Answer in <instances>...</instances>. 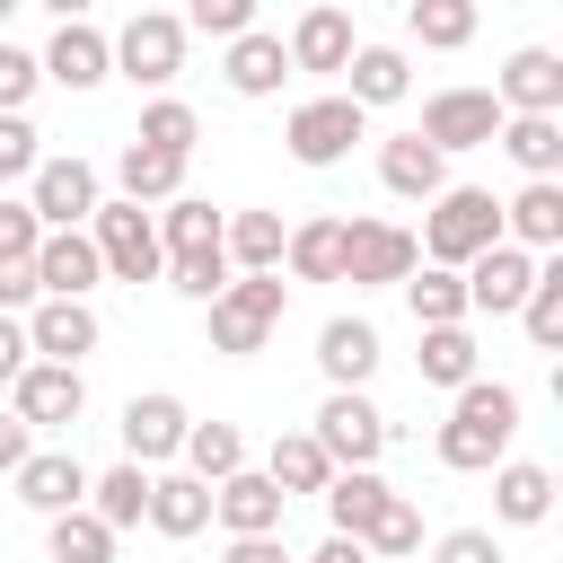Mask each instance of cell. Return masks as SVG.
<instances>
[{"mask_svg": "<svg viewBox=\"0 0 563 563\" xmlns=\"http://www.w3.org/2000/svg\"><path fill=\"white\" fill-rule=\"evenodd\" d=\"M457 405H449V422H440V466L449 475H484V466H501L510 457V440H519V387H501V378H466V387H449Z\"/></svg>", "mask_w": 563, "mask_h": 563, "instance_id": "cell-1", "label": "cell"}, {"mask_svg": "<svg viewBox=\"0 0 563 563\" xmlns=\"http://www.w3.org/2000/svg\"><path fill=\"white\" fill-rule=\"evenodd\" d=\"M202 308H211V352L246 361V352L273 343V325H282V308H290V282H282V273H229Z\"/></svg>", "mask_w": 563, "mask_h": 563, "instance_id": "cell-2", "label": "cell"}, {"mask_svg": "<svg viewBox=\"0 0 563 563\" xmlns=\"http://www.w3.org/2000/svg\"><path fill=\"white\" fill-rule=\"evenodd\" d=\"M493 238H501V202H493L484 185H440L431 211H422V238H413V246H422V264H449V273H457V264L484 255Z\"/></svg>", "mask_w": 563, "mask_h": 563, "instance_id": "cell-3", "label": "cell"}, {"mask_svg": "<svg viewBox=\"0 0 563 563\" xmlns=\"http://www.w3.org/2000/svg\"><path fill=\"white\" fill-rule=\"evenodd\" d=\"M79 229L97 238V264H106L114 282H158V273H167V246H158V220H150L141 202H123V194H114V202H97V211H88Z\"/></svg>", "mask_w": 563, "mask_h": 563, "instance_id": "cell-4", "label": "cell"}, {"mask_svg": "<svg viewBox=\"0 0 563 563\" xmlns=\"http://www.w3.org/2000/svg\"><path fill=\"white\" fill-rule=\"evenodd\" d=\"M308 431H317V449H325L334 466H378V449L396 440V431H387V413H378L361 387H325V405H317V422H308Z\"/></svg>", "mask_w": 563, "mask_h": 563, "instance_id": "cell-5", "label": "cell"}, {"mask_svg": "<svg viewBox=\"0 0 563 563\" xmlns=\"http://www.w3.org/2000/svg\"><path fill=\"white\" fill-rule=\"evenodd\" d=\"M361 132H369V106H352L343 88H334V97L290 106V123H282V141H290V158H299V167H334Z\"/></svg>", "mask_w": 563, "mask_h": 563, "instance_id": "cell-6", "label": "cell"}, {"mask_svg": "<svg viewBox=\"0 0 563 563\" xmlns=\"http://www.w3.org/2000/svg\"><path fill=\"white\" fill-rule=\"evenodd\" d=\"M413 264H422V246H413L405 220H343V282L352 290H387Z\"/></svg>", "mask_w": 563, "mask_h": 563, "instance_id": "cell-7", "label": "cell"}, {"mask_svg": "<svg viewBox=\"0 0 563 563\" xmlns=\"http://www.w3.org/2000/svg\"><path fill=\"white\" fill-rule=\"evenodd\" d=\"M176 70H185V18L141 9V18L114 35V79H132V88H167Z\"/></svg>", "mask_w": 563, "mask_h": 563, "instance_id": "cell-8", "label": "cell"}, {"mask_svg": "<svg viewBox=\"0 0 563 563\" xmlns=\"http://www.w3.org/2000/svg\"><path fill=\"white\" fill-rule=\"evenodd\" d=\"M457 282H466V317H519V299H528V282H537V255L510 246V238H493L484 255L457 264Z\"/></svg>", "mask_w": 563, "mask_h": 563, "instance_id": "cell-9", "label": "cell"}, {"mask_svg": "<svg viewBox=\"0 0 563 563\" xmlns=\"http://www.w3.org/2000/svg\"><path fill=\"white\" fill-rule=\"evenodd\" d=\"M9 413L35 422V431L79 422V413H88V378H79V361H26V369L9 378Z\"/></svg>", "mask_w": 563, "mask_h": 563, "instance_id": "cell-10", "label": "cell"}, {"mask_svg": "<svg viewBox=\"0 0 563 563\" xmlns=\"http://www.w3.org/2000/svg\"><path fill=\"white\" fill-rule=\"evenodd\" d=\"M35 62H44V79H53V88L88 97V88H106V79H114V35H97L88 18H62V26H53V44H44Z\"/></svg>", "mask_w": 563, "mask_h": 563, "instance_id": "cell-11", "label": "cell"}, {"mask_svg": "<svg viewBox=\"0 0 563 563\" xmlns=\"http://www.w3.org/2000/svg\"><path fill=\"white\" fill-rule=\"evenodd\" d=\"M501 132V97L493 88H440L422 97V141L431 150H484Z\"/></svg>", "mask_w": 563, "mask_h": 563, "instance_id": "cell-12", "label": "cell"}, {"mask_svg": "<svg viewBox=\"0 0 563 563\" xmlns=\"http://www.w3.org/2000/svg\"><path fill=\"white\" fill-rule=\"evenodd\" d=\"M97 202H106V194H97V167H88V158H35V176H26V211H35L44 229H79Z\"/></svg>", "mask_w": 563, "mask_h": 563, "instance_id": "cell-13", "label": "cell"}, {"mask_svg": "<svg viewBox=\"0 0 563 563\" xmlns=\"http://www.w3.org/2000/svg\"><path fill=\"white\" fill-rule=\"evenodd\" d=\"M282 510H290V493H282L264 466H238V475H220V484H211V519H220L229 537H273V528H282Z\"/></svg>", "mask_w": 563, "mask_h": 563, "instance_id": "cell-14", "label": "cell"}, {"mask_svg": "<svg viewBox=\"0 0 563 563\" xmlns=\"http://www.w3.org/2000/svg\"><path fill=\"white\" fill-rule=\"evenodd\" d=\"M493 97H501V114H563V53L554 44H519L501 62Z\"/></svg>", "mask_w": 563, "mask_h": 563, "instance_id": "cell-15", "label": "cell"}, {"mask_svg": "<svg viewBox=\"0 0 563 563\" xmlns=\"http://www.w3.org/2000/svg\"><path fill=\"white\" fill-rule=\"evenodd\" d=\"M106 282V264H97V238L88 229H44L35 238V290L44 299H88Z\"/></svg>", "mask_w": 563, "mask_h": 563, "instance_id": "cell-16", "label": "cell"}, {"mask_svg": "<svg viewBox=\"0 0 563 563\" xmlns=\"http://www.w3.org/2000/svg\"><path fill=\"white\" fill-rule=\"evenodd\" d=\"M185 422H194V413H185L167 387H150V396H132V405H123V422H114V431H123V457H132V466H167V457L185 449Z\"/></svg>", "mask_w": 563, "mask_h": 563, "instance_id": "cell-17", "label": "cell"}, {"mask_svg": "<svg viewBox=\"0 0 563 563\" xmlns=\"http://www.w3.org/2000/svg\"><path fill=\"white\" fill-rule=\"evenodd\" d=\"M26 343H35V361H88L106 343V325H97L88 299H35L26 308Z\"/></svg>", "mask_w": 563, "mask_h": 563, "instance_id": "cell-18", "label": "cell"}, {"mask_svg": "<svg viewBox=\"0 0 563 563\" xmlns=\"http://www.w3.org/2000/svg\"><path fill=\"white\" fill-rule=\"evenodd\" d=\"M501 238L528 246V255H554V246H563V176H528V185L501 202Z\"/></svg>", "mask_w": 563, "mask_h": 563, "instance_id": "cell-19", "label": "cell"}, {"mask_svg": "<svg viewBox=\"0 0 563 563\" xmlns=\"http://www.w3.org/2000/svg\"><path fill=\"white\" fill-rule=\"evenodd\" d=\"M282 53H290V70L334 79V70L352 62V9H343V0H317V9L290 26V44H282Z\"/></svg>", "mask_w": 563, "mask_h": 563, "instance_id": "cell-20", "label": "cell"}, {"mask_svg": "<svg viewBox=\"0 0 563 563\" xmlns=\"http://www.w3.org/2000/svg\"><path fill=\"white\" fill-rule=\"evenodd\" d=\"M9 484H18V501H26V510H44V519L88 501V466H79L70 449H26V466H18Z\"/></svg>", "mask_w": 563, "mask_h": 563, "instance_id": "cell-21", "label": "cell"}, {"mask_svg": "<svg viewBox=\"0 0 563 563\" xmlns=\"http://www.w3.org/2000/svg\"><path fill=\"white\" fill-rule=\"evenodd\" d=\"M378 185L405 202H431L449 185V150H431L422 132H396V141H378Z\"/></svg>", "mask_w": 563, "mask_h": 563, "instance_id": "cell-22", "label": "cell"}, {"mask_svg": "<svg viewBox=\"0 0 563 563\" xmlns=\"http://www.w3.org/2000/svg\"><path fill=\"white\" fill-rule=\"evenodd\" d=\"M317 369H325V387H369V369H378V325H369V317H325V325H317Z\"/></svg>", "mask_w": 563, "mask_h": 563, "instance_id": "cell-23", "label": "cell"}, {"mask_svg": "<svg viewBox=\"0 0 563 563\" xmlns=\"http://www.w3.org/2000/svg\"><path fill=\"white\" fill-rule=\"evenodd\" d=\"M220 79H229L238 97H282V79H290V53H282V35H264V26L229 35V53H220Z\"/></svg>", "mask_w": 563, "mask_h": 563, "instance_id": "cell-24", "label": "cell"}, {"mask_svg": "<svg viewBox=\"0 0 563 563\" xmlns=\"http://www.w3.org/2000/svg\"><path fill=\"white\" fill-rule=\"evenodd\" d=\"M545 510H554V466L501 457V466H493V519H501V528H537Z\"/></svg>", "mask_w": 563, "mask_h": 563, "instance_id": "cell-25", "label": "cell"}, {"mask_svg": "<svg viewBox=\"0 0 563 563\" xmlns=\"http://www.w3.org/2000/svg\"><path fill=\"white\" fill-rule=\"evenodd\" d=\"M141 519H150L158 537H202V528H211V484L185 475V466H176V475H150V510H141Z\"/></svg>", "mask_w": 563, "mask_h": 563, "instance_id": "cell-26", "label": "cell"}, {"mask_svg": "<svg viewBox=\"0 0 563 563\" xmlns=\"http://www.w3.org/2000/svg\"><path fill=\"white\" fill-rule=\"evenodd\" d=\"M405 88H413V62L396 44H352V62H343V97L352 106H396Z\"/></svg>", "mask_w": 563, "mask_h": 563, "instance_id": "cell-27", "label": "cell"}, {"mask_svg": "<svg viewBox=\"0 0 563 563\" xmlns=\"http://www.w3.org/2000/svg\"><path fill=\"white\" fill-rule=\"evenodd\" d=\"M282 211H229L220 220V255H229V273H282Z\"/></svg>", "mask_w": 563, "mask_h": 563, "instance_id": "cell-28", "label": "cell"}, {"mask_svg": "<svg viewBox=\"0 0 563 563\" xmlns=\"http://www.w3.org/2000/svg\"><path fill=\"white\" fill-rule=\"evenodd\" d=\"M493 141L519 158V176H563V114H501Z\"/></svg>", "mask_w": 563, "mask_h": 563, "instance_id": "cell-29", "label": "cell"}, {"mask_svg": "<svg viewBox=\"0 0 563 563\" xmlns=\"http://www.w3.org/2000/svg\"><path fill=\"white\" fill-rule=\"evenodd\" d=\"M114 185H123V202H167V194H185V158L176 150H150V141H123Z\"/></svg>", "mask_w": 563, "mask_h": 563, "instance_id": "cell-30", "label": "cell"}, {"mask_svg": "<svg viewBox=\"0 0 563 563\" xmlns=\"http://www.w3.org/2000/svg\"><path fill=\"white\" fill-rule=\"evenodd\" d=\"M387 493H396V484H387L378 466H334V475H325V519H334L343 537H361V528L378 519Z\"/></svg>", "mask_w": 563, "mask_h": 563, "instance_id": "cell-31", "label": "cell"}, {"mask_svg": "<svg viewBox=\"0 0 563 563\" xmlns=\"http://www.w3.org/2000/svg\"><path fill=\"white\" fill-rule=\"evenodd\" d=\"M405 308H413V325H466V282L449 273V264H413L405 282Z\"/></svg>", "mask_w": 563, "mask_h": 563, "instance_id": "cell-32", "label": "cell"}, {"mask_svg": "<svg viewBox=\"0 0 563 563\" xmlns=\"http://www.w3.org/2000/svg\"><path fill=\"white\" fill-rule=\"evenodd\" d=\"M264 475H273L282 493H325L334 457L317 449V431H273V449H264Z\"/></svg>", "mask_w": 563, "mask_h": 563, "instance_id": "cell-33", "label": "cell"}, {"mask_svg": "<svg viewBox=\"0 0 563 563\" xmlns=\"http://www.w3.org/2000/svg\"><path fill=\"white\" fill-rule=\"evenodd\" d=\"M88 510L123 537V528H141V510H150V466H106V475H88Z\"/></svg>", "mask_w": 563, "mask_h": 563, "instance_id": "cell-34", "label": "cell"}, {"mask_svg": "<svg viewBox=\"0 0 563 563\" xmlns=\"http://www.w3.org/2000/svg\"><path fill=\"white\" fill-rule=\"evenodd\" d=\"M44 554H53V563H114V528H106L88 501H79V510H53V519H44Z\"/></svg>", "mask_w": 563, "mask_h": 563, "instance_id": "cell-35", "label": "cell"}, {"mask_svg": "<svg viewBox=\"0 0 563 563\" xmlns=\"http://www.w3.org/2000/svg\"><path fill=\"white\" fill-rule=\"evenodd\" d=\"M405 35L422 53H466L475 44V0H405Z\"/></svg>", "mask_w": 563, "mask_h": 563, "instance_id": "cell-36", "label": "cell"}, {"mask_svg": "<svg viewBox=\"0 0 563 563\" xmlns=\"http://www.w3.org/2000/svg\"><path fill=\"white\" fill-rule=\"evenodd\" d=\"M282 264L299 282H343V220H299L282 238Z\"/></svg>", "mask_w": 563, "mask_h": 563, "instance_id": "cell-37", "label": "cell"}, {"mask_svg": "<svg viewBox=\"0 0 563 563\" xmlns=\"http://www.w3.org/2000/svg\"><path fill=\"white\" fill-rule=\"evenodd\" d=\"M185 475H202V484H220V475H238L246 466V431L238 422H185Z\"/></svg>", "mask_w": 563, "mask_h": 563, "instance_id": "cell-38", "label": "cell"}, {"mask_svg": "<svg viewBox=\"0 0 563 563\" xmlns=\"http://www.w3.org/2000/svg\"><path fill=\"white\" fill-rule=\"evenodd\" d=\"M519 325H528L537 352L563 343V255H537V282H528V299H519Z\"/></svg>", "mask_w": 563, "mask_h": 563, "instance_id": "cell-39", "label": "cell"}, {"mask_svg": "<svg viewBox=\"0 0 563 563\" xmlns=\"http://www.w3.org/2000/svg\"><path fill=\"white\" fill-rule=\"evenodd\" d=\"M150 220H158V246L185 255V246H220V220L229 211H211L202 194H167V211H150Z\"/></svg>", "mask_w": 563, "mask_h": 563, "instance_id": "cell-40", "label": "cell"}, {"mask_svg": "<svg viewBox=\"0 0 563 563\" xmlns=\"http://www.w3.org/2000/svg\"><path fill=\"white\" fill-rule=\"evenodd\" d=\"M361 545H369V563H405V554H422V510H413L405 493H387L378 519L361 528Z\"/></svg>", "mask_w": 563, "mask_h": 563, "instance_id": "cell-41", "label": "cell"}, {"mask_svg": "<svg viewBox=\"0 0 563 563\" xmlns=\"http://www.w3.org/2000/svg\"><path fill=\"white\" fill-rule=\"evenodd\" d=\"M132 141H150V150H176V158H194V141H202V114L185 106V97H150L141 106V132Z\"/></svg>", "mask_w": 563, "mask_h": 563, "instance_id": "cell-42", "label": "cell"}, {"mask_svg": "<svg viewBox=\"0 0 563 563\" xmlns=\"http://www.w3.org/2000/svg\"><path fill=\"white\" fill-rule=\"evenodd\" d=\"M422 378L431 387H466L475 378V334L466 325H422Z\"/></svg>", "mask_w": 563, "mask_h": 563, "instance_id": "cell-43", "label": "cell"}, {"mask_svg": "<svg viewBox=\"0 0 563 563\" xmlns=\"http://www.w3.org/2000/svg\"><path fill=\"white\" fill-rule=\"evenodd\" d=\"M167 282H176L185 299H211V290L229 282V255H220V246H185V255H167Z\"/></svg>", "mask_w": 563, "mask_h": 563, "instance_id": "cell-44", "label": "cell"}, {"mask_svg": "<svg viewBox=\"0 0 563 563\" xmlns=\"http://www.w3.org/2000/svg\"><path fill=\"white\" fill-rule=\"evenodd\" d=\"M246 26H255V0H194V9H185V35H220V44H229V35H246Z\"/></svg>", "mask_w": 563, "mask_h": 563, "instance_id": "cell-45", "label": "cell"}, {"mask_svg": "<svg viewBox=\"0 0 563 563\" xmlns=\"http://www.w3.org/2000/svg\"><path fill=\"white\" fill-rule=\"evenodd\" d=\"M44 88V62L35 53H18V44H0V114H26V97Z\"/></svg>", "mask_w": 563, "mask_h": 563, "instance_id": "cell-46", "label": "cell"}, {"mask_svg": "<svg viewBox=\"0 0 563 563\" xmlns=\"http://www.w3.org/2000/svg\"><path fill=\"white\" fill-rule=\"evenodd\" d=\"M35 123L26 114H0V185H18V176H35Z\"/></svg>", "mask_w": 563, "mask_h": 563, "instance_id": "cell-47", "label": "cell"}, {"mask_svg": "<svg viewBox=\"0 0 563 563\" xmlns=\"http://www.w3.org/2000/svg\"><path fill=\"white\" fill-rule=\"evenodd\" d=\"M44 290H35V255H0V308L9 317H26Z\"/></svg>", "mask_w": 563, "mask_h": 563, "instance_id": "cell-48", "label": "cell"}, {"mask_svg": "<svg viewBox=\"0 0 563 563\" xmlns=\"http://www.w3.org/2000/svg\"><path fill=\"white\" fill-rule=\"evenodd\" d=\"M35 238H44V220L18 194H0V255H35Z\"/></svg>", "mask_w": 563, "mask_h": 563, "instance_id": "cell-49", "label": "cell"}, {"mask_svg": "<svg viewBox=\"0 0 563 563\" xmlns=\"http://www.w3.org/2000/svg\"><path fill=\"white\" fill-rule=\"evenodd\" d=\"M431 563H501V545H493V528H449L431 545Z\"/></svg>", "mask_w": 563, "mask_h": 563, "instance_id": "cell-50", "label": "cell"}, {"mask_svg": "<svg viewBox=\"0 0 563 563\" xmlns=\"http://www.w3.org/2000/svg\"><path fill=\"white\" fill-rule=\"evenodd\" d=\"M26 361H35V343H26V317H9V308H0V387H9Z\"/></svg>", "mask_w": 563, "mask_h": 563, "instance_id": "cell-51", "label": "cell"}, {"mask_svg": "<svg viewBox=\"0 0 563 563\" xmlns=\"http://www.w3.org/2000/svg\"><path fill=\"white\" fill-rule=\"evenodd\" d=\"M26 449H35V422L0 413V475H18V466H26Z\"/></svg>", "mask_w": 563, "mask_h": 563, "instance_id": "cell-52", "label": "cell"}, {"mask_svg": "<svg viewBox=\"0 0 563 563\" xmlns=\"http://www.w3.org/2000/svg\"><path fill=\"white\" fill-rule=\"evenodd\" d=\"M220 563H290V545H282V528H273V537H229Z\"/></svg>", "mask_w": 563, "mask_h": 563, "instance_id": "cell-53", "label": "cell"}, {"mask_svg": "<svg viewBox=\"0 0 563 563\" xmlns=\"http://www.w3.org/2000/svg\"><path fill=\"white\" fill-rule=\"evenodd\" d=\"M308 563H369V545H361V537H343V528H334V537H325V545H317V554H308Z\"/></svg>", "mask_w": 563, "mask_h": 563, "instance_id": "cell-54", "label": "cell"}, {"mask_svg": "<svg viewBox=\"0 0 563 563\" xmlns=\"http://www.w3.org/2000/svg\"><path fill=\"white\" fill-rule=\"evenodd\" d=\"M44 9H53V18H88L97 0H44Z\"/></svg>", "mask_w": 563, "mask_h": 563, "instance_id": "cell-55", "label": "cell"}, {"mask_svg": "<svg viewBox=\"0 0 563 563\" xmlns=\"http://www.w3.org/2000/svg\"><path fill=\"white\" fill-rule=\"evenodd\" d=\"M18 9H26V0H0V26H9V18H18Z\"/></svg>", "mask_w": 563, "mask_h": 563, "instance_id": "cell-56", "label": "cell"}, {"mask_svg": "<svg viewBox=\"0 0 563 563\" xmlns=\"http://www.w3.org/2000/svg\"><path fill=\"white\" fill-rule=\"evenodd\" d=\"M405 563H413V554H405Z\"/></svg>", "mask_w": 563, "mask_h": 563, "instance_id": "cell-57", "label": "cell"}]
</instances>
